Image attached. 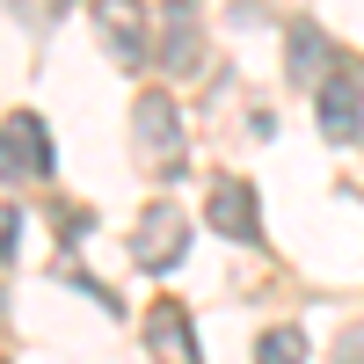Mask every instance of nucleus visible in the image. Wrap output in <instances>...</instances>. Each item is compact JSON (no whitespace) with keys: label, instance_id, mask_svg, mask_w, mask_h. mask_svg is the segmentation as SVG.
<instances>
[{"label":"nucleus","instance_id":"nucleus-2","mask_svg":"<svg viewBox=\"0 0 364 364\" xmlns=\"http://www.w3.org/2000/svg\"><path fill=\"white\" fill-rule=\"evenodd\" d=\"M182 248H190V219H182V204L175 197H154V204L139 211V226H132V262L161 277V269L182 262Z\"/></svg>","mask_w":364,"mask_h":364},{"label":"nucleus","instance_id":"nucleus-8","mask_svg":"<svg viewBox=\"0 0 364 364\" xmlns=\"http://www.w3.org/2000/svg\"><path fill=\"white\" fill-rule=\"evenodd\" d=\"M328 66H343V58L328 51V37H321L314 22H291V80H314V87H321Z\"/></svg>","mask_w":364,"mask_h":364},{"label":"nucleus","instance_id":"nucleus-4","mask_svg":"<svg viewBox=\"0 0 364 364\" xmlns=\"http://www.w3.org/2000/svg\"><path fill=\"white\" fill-rule=\"evenodd\" d=\"M321 132H328V146H357L364 139V87H357L350 66H336L321 80Z\"/></svg>","mask_w":364,"mask_h":364},{"label":"nucleus","instance_id":"nucleus-9","mask_svg":"<svg viewBox=\"0 0 364 364\" xmlns=\"http://www.w3.org/2000/svg\"><path fill=\"white\" fill-rule=\"evenodd\" d=\"M8 139L22 146V161H29V168H44V175H51L58 154H51V132H44V117H37V109H15V117H8Z\"/></svg>","mask_w":364,"mask_h":364},{"label":"nucleus","instance_id":"nucleus-10","mask_svg":"<svg viewBox=\"0 0 364 364\" xmlns=\"http://www.w3.org/2000/svg\"><path fill=\"white\" fill-rule=\"evenodd\" d=\"M255 364H306V336L284 321V328H269V336L255 343Z\"/></svg>","mask_w":364,"mask_h":364},{"label":"nucleus","instance_id":"nucleus-12","mask_svg":"<svg viewBox=\"0 0 364 364\" xmlns=\"http://www.w3.org/2000/svg\"><path fill=\"white\" fill-rule=\"evenodd\" d=\"M15 233H22V211H15V204H0V262L15 255Z\"/></svg>","mask_w":364,"mask_h":364},{"label":"nucleus","instance_id":"nucleus-11","mask_svg":"<svg viewBox=\"0 0 364 364\" xmlns=\"http://www.w3.org/2000/svg\"><path fill=\"white\" fill-rule=\"evenodd\" d=\"M29 175V161H22V146L8 139V124H0V182H22Z\"/></svg>","mask_w":364,"mask_h":364},{"label":"nucleus","instance_id":"nucleus-6","mask_svg":"<svg viewBox=\"0 0 364 364\" xmlns=\"http://www.w3.org/2000/svg\"><path fill=\"white\" fill-rule=\"evenodd\" d=\"M95 37L117 51V66H146V8H132V0H102L95 8Z\"/></svg>","mask_w":364,"mask_h":364},{"label":"nucleus","instance_id":"nucleus-3","mask_svg":"<svg viewBox=\"0 0 364 364\" xmlns=\"http://www.w3.org/2000/svg\"><path fill=\"white\" fill-rule=\"evenodd\" d=\"M204 219H211V233L219 240H262V204H255V182L248 175H219L204 190Z\"/></svg>","mask_w":364,"mask_h":364},{"label":"nucleus","instance_id":"nucleus-1","mask_svg":"<svg viewBox=\"0 0 364 364\" xmlns=\"http://www.w3.org/2000/svg\"><path fill=\"white\" fill-rule=\"evenodd\" d=\"M182 109L168 87H139V102H132V154L146 175H175L182 168Z\"/></svg>","mask_w":364,"mask_h":364},{"label":"nucleus","instance_id":"nucleus-7","mask_svg":"<svg viewBox=\"0 0 364 364\" xmlns=\"http://www.w3.org/2000/svg\"><path fill=\"white\" fill-rule=\"evenodd\" d=\"M204 37H197V8H161V66L168 73H197Z\"/></svg>","mask_w":364,"mask_h":364},{"label":"nucleus","instance_id":"nucleus-13","mask_svg":"<svg viewBox=\"0 0 364 364\" xmlns=\"http://www.w3.org/2000/svg\"><path fill=\"white\" fill-rule=\"evenodd\" d=\"M350 364H364V328H357V336H350Z\"/></svg>","mask_w":364,"mask_h":364},{"label":"nucleus","instance_id":"nucleus-5","mask_svg":"<svg viewBox=\"0 0 364 364\" xmlns=\"http://www.w3.org/2000/svg\"><path fill=\"white\" fill-rule=\"evenodd\" d=\"M146 350H154V364H197V328L182 314V299L146 306Z\"/></svg>","mask_w":364,"mask_h":364}]
</instances>
